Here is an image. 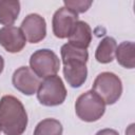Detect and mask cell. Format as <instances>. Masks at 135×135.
<instances>
[{"instance_id":"cell-1","label":"cell","mask_w":135,"mask_h":135,"mask_svg":"<svg viewBox=\"0 0 135 135\" xmlns=\"http://www.w3.org/2000/svg\"><path fill=\"white\" fill-rule=\"evenodd\" d=\"M60 54L63 63V76L68 84L72 88H80L88 76V51L68 42L61 46Z\"/></svg>"},{"instance_id":"cell-2","label":"cell","mask_w":135,"mask_h":135,"mask_svg":"<svg viewBox=\"0 0 135 135\" xmlns=\"http://www.w3.org/2000/svg\"><path fill=\"white\" fill-rule=\"evenodd\" d=\"M27 127V113L22 102L13 95L0 99V130L5 135H22Z\"/></svg>"},{"instance_id":"cell-3","label":"cell","mask_w":135,"mask_h":135,"mask_svg":"<svg viewBox=\"0 0 135 135\" xmlns=\"http://www.w3.org/2000/svg\"><path fill=\"white\" fill-rule=\"evenodd\" d=\"M75 112L82 121H97L105 112V103L94 91L90 90L78 96L75 102Z\"/></svg>"},{"instance_id":"cell-4","label":"cell","mask_w":135,"mask_h":135,"mask_svg":"<svg viewBox=\"0 0 135 135\" xmlns=\"http://www.w3.org/2000/svg\"><path fill=\"white\" fill-rule=\"evenodd\" d=\"M94 91L105 104H114L122 94V82L120 78L112 72H102L97 75L93 82Z\"/></svg>"},{"instance_id":"cell-5","label":"cell","mask_w":135,"mask_h":135,"mask_svg":"<svg viewBox=\"0 0 135 135\" xmlns=\"http://www.w3.org/2000/svg\"><path fill=\"white\" fill-rule=\"evenodd\" d=\"M66 94L62 79L58 75H53L41 81L37 91V98L42 105L56 107L63 103Z\"/></svg>"},{"instance_id":"cell-6","label":"cell","mask_w":135,"mask_h":135,"mask_svg":"<svg viewBox=\"0 0 135 135\" xmlns=\"http://www.w3.org/2000/svg\"><path fill=\"white\" fill-rule=\"evenodd\" d=\"M30 68L39 78H46L58 73L60 69V60L52 50L41 49L31 55Z\"/></svg>"},{"instance_id":"cell-7","label":"cell","mask_w":135,"mask_h":135,"mask_svg":"<svg viewBox=\"0 0 135 135\" xmlns=\"http://www.w3.org/2000/svg\"><path fill=\"white\" fill-rule=\"evenodd\" d=\"M12 82L15 89H17L20 93L31 96L37 93L41 80L31 68L20 66L14 72L12 76Z\"/></svg>"},{"instance_id":"cell-8","label":"cell","mask_w":135,"mask_h":135,"mask_svg":"<svg viewBox=\"0 0 135 135\" xmlns=\"http://www.w3.org/2000/svg\"><path fill=\"white\" fill-rule=\"evenodd\" d=\"M77 21L78 14L64 6L58 8L54 13L52 19V27L54 35L59 39L68 38Z\"/></svg>"},{"instance_id":"cell-9","label":"cell","mask_w":135,"mask_h":135,"mask_svg":"<svg viewBox=\"0 0 135 135\" xmlns=\"http://www.w3.org/2000/svg\"><path fill=\"white\" fill-rule=\"evenodd\" d=\"M21 31L30 43H38L46 36L45 19L39 14H30L21 22Z\"/></svg>"},{"instance_id":"cell-10","label":"cell","mask_w":135,"mask_h":135,"mask_svg":"<svg viewBox=\"0 0 135 135\" xmlns=\"http://www.w3.org/2000/svg\"><path fill=\"white\" fill-rule=\"evenodd\" d=\"M26 44V38L20 27L9 25L0 28V45L8 53H19Z\"/></svg>"},{"instance_id":"cell-11","label":"cell","mask_w":135,"mask_h":135,"mask_svg":"<svg viewBox=\"0 0 135 135\" xmlns=\"http://www.w3.org/2000/svg\"><path fill=\"white\" fill-rule=\"evenodd\" d=\"M68 39H69V43H71L72 45L86 50L92 41L91 26L86 22L78 20L75 23Z\"/></svg>"},{"instance_id":"cell-12","label":"cell","mask_w":135,"mask_h":135,"mask_svg":"<svg viewBox=\"0 0 135 135\" xmlns=\"http://www.w3.org/2000/svg\"><path fill=\"white\" fill-rule=\"evenodd\" d=\"M115 57L117 62L126 69L135 66V44L133 41H123L117 45Z\"/></svg>"},{"instance_id":"cell-13","label":"cell","mask_w":135,"mask_h":135,"mask_svg":"<svg viewBox=\"0 0 135 135\" xmlns=\"http://www.w3.org/2000/svg\"><path fill=\"white\" fill-rule=\"evenodd\" d=\"M20 13V2L17 0H0V23L9 26L15 23Z\"/></svg>"},{"instance_id":"cell-14","label":"cell","mask_w":135,"mask_h":135,"mask_svg":"<svg viewBox=\"0 0 135 135\" xmlns=\"http://www.w3.org/2000/svg\"><path fill=\"white\" fill-rule=\"evenodd\" d=\"M117 42L113 37H104L95 51V58L100 63H110L115 58Z\"/></svg>"},{"instance_id":"cell-15","label":"cell","mask_w":135,"mask_h":135,"mask_svg":"<svg viewBox=\"0 0 135 135\" xmlns=\"http://www.w3.org/2000/svg\"><path fill=\"white\" fill-rule=\"evenodd\" d=\"M63 128L59 120L45 118L38 122L33 135H62Z\"/></svg>"},{"instance_id":"cell-16","label":"cell","mask_w":135,"mask_h":135,"mask_svg":"<svg viewBox=\"0 0 135 135\" xmlns=\"http://www.w3.org/2000/svg\"><path fill=\"white\" fill-rule=\"evenodd\" d=\"M64 7L75 12L76 14L85 13L91 5L93 4V1L91 0H64L63 1Z\"/></svg>"},{"instance_id":"cell-17","label":"cell","mask_w":135,"mask_h":135,"mask_svg":"<svg viewBox=\"0 0 135 135\" xmlns=\"http://www.w3.org/2000/svg\"><path fill=\"white\" fill-rule=\"evenodd\" d=\"M95 135H119V133L114 129H102L98 131Z\"/></svg>"},{"instance_id":"cell-18","label":"cell","mask_w":135,"mask_h":135,"mask_svg":"<svg viewBox=\"0 0 135 135\" xmlns=\"http://www.w3.org/2000/svg\"><path fill=\"white\" fill-rule=\"evenodd\" d=\"M3 69H4V59H3V57L0 55V74L3 72Z\"/></svg>"},{"instance_id":"cell-19","label":"cell","mask_w":135,"mask_h":135,"mask_svg":"<svg viewBox=\"0 0 135 135\" xmlns=\"http://www.w3.org/2000/svg\"><path fill=\"white\" fill-rule=\"evenodd\" d=\"M0 132H1V130H0Z\"/></svg>"}]
</instances>
